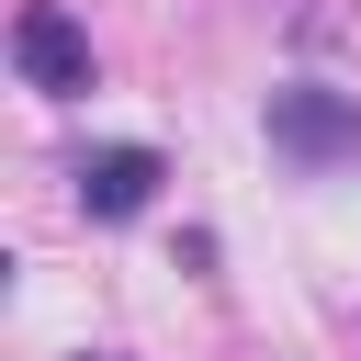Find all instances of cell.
<instances>
[{
  "label": "cell",
  "mask_w": 361,
  "mask_h": 361,
  "mask_svg": "<svg viewBox=\"0 0 361 361\" xmlns=\"http://www.w3.org/2000/svg\"><path fill=\"white\" fill-rule=\"evenodd\" d=\"M259 135H271V158H282V169H305V180H327V169H361V102H350V90H316V79H293V90H271Z\"/></svg>",
  "instance_id": "obj_1"
},
{
  "label": "cell",
  "mask_w": 361,
  "mask_h": 361,
  "mask_svg": "<svg viewBox=\"0 0 361 361\" xmlns=\"http://www.w3.org/2000/svg\"><path fill=\"white\" fill-rule=\"evenodd\" d=\"M11 68H23V90L79 102V90H90V34H79L56 0H23V23H11Z\"/></svg>",
  "instance_id": "obj_2"
},
{
  "label": "cell",
  "mask_w": 361,
  "mask_h": 361,
  "mask_svg": "<svg viewBox=\"0 0 361 361\" xmlns=\"http://www.w3.org/2000/svg\"><path fill=\"white\" fill-rule=\"evenodd\" d=\"M158 147H90L79 169H68V192H79V214H102V226H124V214H147L158 203Z\"/></svg>",
  "instance_id": "obj_3"
}]
</instances>
